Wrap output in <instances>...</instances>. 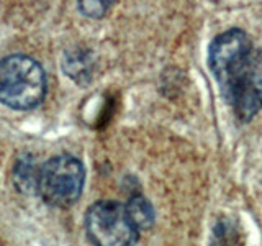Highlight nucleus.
Instances as JSON below:
<instances>
[{"label": "nucleus", "mask_w": 262, "mask_h": 246, "mask_svg": "<svg viewBox=\"0 0 262 246\" xmlns=\"http://www.w3.org/2000/svg\"><path fill=\"white\" fill-rule=\"evenodd\" d=\"M84 180V164L71 154H57L39 166L36 195L51 207H71L79 200Z\"/></svg>", "instance_id": "3"}, {"label": "nucleus", "mask_w": 262, "mask_h": 246, "mask_svg": "<svg viewBox=\"0 0 262 246\" xmlns=\"http://www.w3.org/2000/svg\"><path fill=\"white\" fill-rule=\"evenodd\" d=\"M46 74L35 57L10 54L0 61V102L15 110H31L46 95Z\"/></svg>", "instance_id": "2"}, {"label": "nucleus", "mask_w": 262, "mask_h": 246, "mask_svg": "<svg viewBox=\"0 0 262 246\" xmlns=\"http://www.w3.org/2000/svg\"><path fill=\"white\" fill-rule=\"evenodd\" d=\"M125 205H126V210L129 213L131 220H133V223L136 225L139 232L151 228L154 225V209L146 197L136 194L131 197Z\"/></svg>", "instance_id": "7"}, {"label": "nucleus", "mask_w": 262, "mask_h": 246, "mask_svg": "<svg viewBox=\"0 0 262 246\" xmlns=\"http://www.w3.org/2000/svg\"><path fill=\"white\" fill-rule=\"evenodd\" d=\"M208 66L225 100L241 121L262 109V51L241 28L226 30L211 41Z\"/></svg>", "instance_id": "1"}, {"label": "nucleus", "mask_w": 262, "mask_h": 246, "mask_svg": "<svg viewBox=\"0 0 262 246\" xmlns=\"http://www.w3.org/2000/svg\"><path fill=\"white\" fill-rule=\"evenodd\" d=\"M108 8H110L108 2H80L79 4V10L85 16H92V18H100Z\"/></svg>", "instance_id": "8"}, {"label": "nucleus", "mask_w": 262, "mask_h": 246, "mask_svg": "<svg viewBox=\"0 0 262 246\" xmlns=\"http://www.w3.org/2000/svg\"><path fill=\"white\" fill-rule=\"evenodd\" d=\"M85 233L95 246H135L139 230L125 203L98 200L87 209Z\"/></svg>", "instance_id": "4"}, {"label": "nucleus", "mask_w": 262, "mask_h": 246, "mask_svg": "<svg viewBox=\"0 0 262 246\" xmlns=\"http://www.w3.org/2000/svg\"><path fill=\"white\" fill-rule=\"evenodd\" d=\"M62 68L66 74L79 84L89 82L90 76H92V59L84 49H76V51H69L68 54H64Z\"/></svg>", "instance_id": "6"}, {"label": "nucleus", "mask_w": 262, "mask_h": 246, "mask_svg": "<svg viewBox=\"0 0 262 246\" xmlns=\"http://www.w3.org/2000/svg\"><path fill=\"white\" fill-rule=\"evenodd\" d=\"M41 164L36 162V159L31 154H21L15 161L13 168V182L15 187L20 192L27 195H36V182H38V172Z\"/></svg>", "instance_id": "5"}]
</instances>
